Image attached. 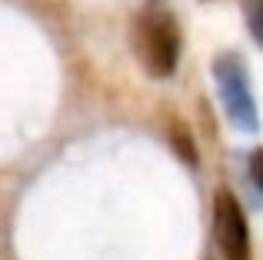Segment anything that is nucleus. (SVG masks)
Returning a JSON list of instances; mask_svg holds the SVG:
<instances>
[{"label": "nucleus", "instance_id": "2", "mask_svg": "<svg viewBox=\"0 0 263 260\" xmlns=\"http://www.w3.org/2000/svg\"><path fill=\"white\" fill-rule=\"evenodd\" d=\"M213 80H217L220 104H223L230 124L243 134H253L260 127V114L250 90V77H247V64L237 53H223V57L213 60Z\"/></svg>", "mask_w": 263, "mask_h": 260}, {"label": "nucleus", "instance_id": "6", "mask_svg": "<svg viewBox=\"0 0 263 260\" xmlns=\"http://www.w3.org/2000/svg\"><path fill=\"white\" fill-rule=\"evenodd\" d=\"M247 174H250L253 187L263 194V147H257V150L250 154V160H247Z\"/></svg>", "mask_w": 263, "mask_h": 260}, {"label": "nucleus", "instance_id": "4", "mask_svg": "<svg viewBox=\"0 0 263 260\" xmlns=\"http://www.w3.org/2000/svg\"><path fill=\"white\" fill-rule=\"evenodd\" d=\"M170 137H174V147H177V154H180V160L183 163H197V147H193V140L186 137V130L180 127V124H174V130H170Z\"/></svg>", "mask_w": 263, "mask_h": 260}, {"label": "nucleus", "instance_id": "5", "mask_svg": "<svg viewBox=\"0 0 263 260\" xmlns=\"http://www.w3.org/2000/svg\"><path fill=\"white\" fill-rule=\"evenodd\" d=\"M247 24H250L253 40L263 47V0H247Z\"/></svg>", "mask_w": 263, "mask_h": 260}, {"label": "nucleus", "instance_id": "1", "mask_svg": "<svg viewBox=\"0 0 263 260\" xmlns=\"http://www.w3.org/2000/svg\"><path fill=\"white\" fill-rule=\"evenodd\" d=\"M134 47H137V57L147 67L150 77L167 80L170 73L177 70V60H180L177 17L170 10H160V7L143 10L140 20H137V27H134Z\"/></svg>", "mask_w": 263, "mask_h": 260}, {"label": "nucleus", "instance_id": "3", "mask_svg": "<svg viewBox=\"0 0 263 260\" xmlns=\"http://www.w3.org/2000/svg\"><path fill=\"white\" fill-rule=\"evenodd\" d=\"M213 237L223 260H250V227L230 190H220L213 197Z\"/></svg>", "mask_w": 263, "mask_h": 260}]
</instances>
